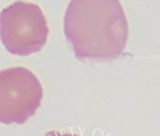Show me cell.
Returning <instances> with one entry per match:
<instances>
[{"label": "cell", "instance_id": "obj_1", "mask_svg": "<svg viewBox=\"0 0 160 136\" xmlns=\"http://www.w3.org/2000/svg\"><path fill=\"white\" fill-rule=\"evenodd\" d=\"M63 29L80 59H115L128 39V23L120 0H71Z\"/></svg>", "mask_w": 160, "mask_h": 136}, {"label": "cell", "instance_id": "obj_2", "mask_svg": "<svg viewBox=\"0 0 160 136\" xmlns=\"http://www.w3.org/2000/svg\"><path fill=\"white\" fill-rule=\"evenodd\" d=\"M49 27L41 8L19 0L0 13V38L12 55L25 57L39 52L47 42Z\"/></svg>", "mask_w": 160, "mask_h": 136}, {"label": "cell", "instance_id": "obj_3", "mask_svg": "<svg viewBox=\"0 0 160 136\" xmlns=\"http://www.w3.org/2000/svg\"><path fill=\"white\" fill-rule=\"evenodd\" d=\"M43 98L41 83L24 67L0 71V123L22 125L33 117Z\"/></svg>", "mask_w": 160, "mask_h": 136}, {"label": "cell", "instance_id": "obj_4", "mask_svg": "<svg viewBox=\"0 0 160 136\" xmlns=\"http://www.w3.org/2000/svg\"><path fill=\"white\" fill-rule=\"evenodd\" d=\"M45 136H79L74 133H68V132H62V131H50L45 134Z\"/></svg>", "mask_w": 160, "mask_h": 136}]
</instances>
